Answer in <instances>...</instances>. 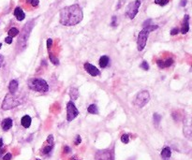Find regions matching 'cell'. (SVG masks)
Wrapping results in <instances>:
<instances>
[{
  "mask_svg": "<svg viewBox=\"0 0 192 160\" xmlns=\"http://www.w3.org/2000/svg\"><path fill=\"white\" fill-rule=\"evenodd\" d=\"M83 14L77 4L65 7L60 11V24L65 26H73L83 21Z\"/></svg>",
  "mask_w": 192,
  "mask_h": 160,
  "instance_id": "cell-1",
  "label": "cell"
},
{
  "mask_svg": "<svg viewBox=\"0 0 192 160\" xmlns=\"http://www.w3.org/2000/svg\"><path fill=\"white\" fill-rule=\"evenodd\" d=\"M21 104V100H20V96H17L15 94H11L9 93L6 95L3 102H2V106L1 108L4 111H9L11 110L15 107L19 106Z\"/></svg>",
  "mask_w": 192,
  "mask_h": 160,
  "instance_id": "cell-2",
  "label": "cell"
},
{
  "mask_svg": "<svg viewBox=\"0 0 192 160\" xmlns=\"http://www.w3.org/2000/svg\"><path fill=\"white\" fill-rule=\"evenodd\" d=\"M27 85H28L30 90L39 92V93H45L49 90V85H48L47 82L45 80L39 79V78L30 80L28 82Z\"/></svg>",
  "mask_w": 192,
  "mask_h": 160,
  "instance_id": "cell-3",
  "label": "cell"
},
{
  "mask_svg": "<svg viewBox=\"0 0 192 160\" xmlns=\"http://www.w3.org/2000/svg\"><path fill=\"white\" fill-rule=\"evenodd\" d=\"M32 28H33V21L29 22L28 24H26L25 25V27H24L21 35H20V38H19V39H18V43H17L18 48H19V49L22 48L21 51L24 50V49L26 47L27 39H28V38H29V35H30V32H31Z\"/></svg>",
  "mask_w": 192,
  "mask_h": 160,
  "instance_id": "cell-4",
  "label": "cell"
},
{
  "mask_svg": "<svg viewBox=\"0 0 192 160\" xmlns=\"http://www.w3.org/2000/svg\"><path fill=\"white\" fill-rule=\"evenodd\" d=\"M150 100V95L147 91L143 90L141 91L140 93L137 94L135 100H134V105L138 108H143Z\"/></svg>",
  "mask_w": 192,
  "mask_h": 160,
  "instance_id": "cell-5",
  "label": "cell"
},
{
  "mask_svg": "<svg viewBox=\"0 0 192 160\" xmlns=\"http://www.w3.org/2000/svg\"><path fill=\"white\" fill-rule=\"evenodd\" d=\"M141 0H135V1L131 2L128 4L127 8V11H126V14L127 16L129 18V19H134L139 11V8L141 6Z\"/></svg>",
  "mask_w": 192,
  "mask_h": 160,
  "instance_id": "cell-6",
  "label": "cell"
},
{
  "mask_svg": "<svg viewBox=\"0 0 192 160\" xmlns=\"http://www.w3.org/2000/svg\"><path fill=\"white\" fill-rule=\"evenodd\" d=\"M149 37V32L145 29H142L138 36V40H137V49L138 51H142L143 49L145 48L147 39Z\"/></svg>",
  "mask_w": 192,
  "mask_h": 160,
  "instance_id": "cell-7",
  "label": "cell"
},
{
  "mask_svg": "<svg viewBox=\"0 0 192 160\" xmlns=\"http://www.w3.org/2000/svg\"><path fill=\"white\" fill-rule=\"evenodd\" d=\"M79 115V111L74 105L73 101H69L67 104V121L71 122Z\"/></svg>",
  "mask_w": 192,
  "mask_h": 160,
  "instance_id": "cell-8",
  "label": "cell"
},
{
  "mask_svg": "<svg viewBox=\"0 0 192 160\" xmlns=\"http://www.w3.org/2000/svg\"><path fill=\"white\" fill-rule=\"evenodd\" d=\"M96 160H114V152L112 150H100L96 153Z\"/></svg>",
  "mask_w": 192,
  "mask_h": 160,
  "instance_id": "cell-9",
  "label": "cell"
},
{
  "mask_svg": "<svg viewBox=\"0 0 192 160\" xmlns=\"http://www.w3.org/2000/svg\"><path fill=\"white\" fill-rule=\"evenodd\" d=\"M46 142H47V145L43 147L41 152H42L43 154H49L52 152L53 148H54V136L53 135L48 136Z\"/></svg>",
  "mask_w": 192,
  "mask_h": 160,
  "instance_id": "cell-10",
  "label": "cell"
},
{
  "mask_svg": "<svg viewBox=\"0 0 192 160\" xmlns=\"http://www.w3.org/2000/svg\"><path fill=\"white\" fill-rule=\"evenodd\" d=\"M83 67H84L85 71H86L89 75H91L92 77H97V76H100V70L98 69L95 66H93V65L90 64V63H85Z\"/></svg>",
  "mask_w": 192,
  "mask_h": 160,
  "instance_id": "cell-11",
  "label": "cell"
},
{
  "mask_svg": "<svg viewBox=\"0 0 192 160\" xmlns=\"http://www.w3.org/2000/svg\"><path fill=\"white\" fill-rule=\"evenodd\" d=\"M188 21H189V16L186 14L184 17V21H183L182 27H181V33L184 34V35L186 34L188 32V30H189V23H188Z\"/></svg>",
  "mask_w": 192,
  "mask_h": 160,
  "instance_id": "cell-12",
  "label": "cell"
},
{
  "mask_svg": "<svg viewBox=\"0 0 192 160\" xmlns=\"http://www.w3.org/2000/svg\"><path fill=\"white\" fill-rule=\"evenodd\" d=\"M12 125H13V121L11 118H6L2 121L1 123V127H2V129L4 131H8L10 130L11 127H12Z\"/></svg>",
  "mask_w": 192,
  "mask_h": 160,
  "instance_id": "cell-13",
  "label": "cell"
},
{
  "mask_svg": "<svg viewBox=\"0 0 192 160\" xmlns=\"http://www.w3.org/2000/svg\"><path fill=\"white\" fill-rule=\"evenodd\" d=\"M160 155H161L162 160H170L171 155H172L171 148H170V147H165V148H163L162 151H161Z\"/></svg>",
  "mask_w": 192,
  "mask_h": 160,
  "instance_id": "cell-14",
  "label": "cell"
},
{
  "mask_svg": "<svg viewBox=\"0 0 192 160\" xmlns=\"http://www.w3.org/2000/svg\"><path fill=\"white\" fill-rule=\"evenodd\" d=\"M14 16L16 17V19L18 21H23L25 18V14L24 12V11L22 10V8L20 7H17L15 10H14Z\"/></svg>",
  "mask_w": 192,
  "mask_h": 160,
  "instance_id": "cell-15",
  "label": "cell"
},
{
  "mask_svg": "<svg viewBox=\"0 0 192 160\" xmlns=\"http://www.w3.org/2000/svg\"><path fill=\"white\" fill-rule=\"evenodd\" d=\"M18 87H19V82L16 81V80H11L10 84H9V90H10V93L11 94H16L17 90H18Z\"/></svg>",
  "mask_w": 192,
  "mask_h": 160,
  "instance_id": "cell-16",
  "label": "cell"
},
{
  "mask_svg": "<svg viewBox=\"0 0 192 160\" xmlns=\"http://www.w3.org/2000/svg\"><path fill=\"white\" fill-rule=\"evenodd\" d=\"M31 122H32V119H31V117L29 115H25L21 119V125L25 128H28L31 126Z\"/></svg>",
  "mask_w": 192,
  "mask_h": 160,
  "instance_id": "cell-17",
  "label": "cell"
},
{
  "mask_svg": "<svg viewBox=\"0 0 192 160\" xmlns=\"http://www.w3.org/2000/svg\"><path fill=\"white\" fill-rule=\"evenodd\" d=\"M110 59L107 56H103L100 58V67L101 69H105L108 65H109Z\"/></svg>",
  "mask_w": 192,
  "mask_h": 160,
  "instance_id": "cell-18",
  "label": "cell"
},
{
  "mask_svg": "<svg viewBox=\"0 0 192 160\" xmlns=\"http://www.w3.org/2000/svg\"><path fill=\"white\" fill-rule=\"evenodd\" d=\"M87 111L91 114H99V109H98L97 105H95V104L89 105V107L87 108Z\"/></svg>",
  "mask_w": 192,
  "mask_h": 160,
  "instance_id": "cell-19",
  "label": "cell"
},
{
  "mask_svg": "<svg viewBox=\"0 0 192 160\" xmlns=\"http://www.w3.org/2000/svg\"><path fill=\"white\" fill-rule=\"evenodd\" d=\"M69 96L71 98V101L72 100H76L79 96V91L77 88H71L69 90Z\"/></svg>",
  "mask_w": 192,
  "mask_h": 160,
  "instance_id": "cell-20",
  "label": "cell"
},
{
  "mask_svg": "<svg viewBox=\"0 0 192 160\" xmlns=\"http://www.w3.org/2000/svg\"><path fill=\"white\" fill-rule=\"evenodd\" d=\"M19 30L17 29V28H15V27H12V28H11L10 30H9V32H8V34H9V37H11V38H14V37H16V36H18L19 35Z\"/></svg>",
  "mask_w": 192,
  "mask_h": 160,
  "instance_id": "cell-21",
  "label": "cell"
},
{
  "mask_svg": "<svg viewBox=\"0 0 192 160\" xmlns=\"http://www.w3.org/2000/svg\"><path fill=\"white\" fill-rule=\"evenodd\" d=\"M49 58H50V61L55 65V66H58L59 65V60L56 56H55L52 52H49Z\"/></svg>",
  "mask_w": 192,
  "mask_h": 160,
  "instance_id": "cell-22",
  "label": "cell"
},
{
  "mask_svg": "<svg viewBox=\"0 0 192 160\" xmlns=\"http://www.w3.org/2000/svg\"><path fill=\"white\" fill-rule=\"evenodd\" d=\"M153 118H154V123L156 126H159L160 121H161V115L159 114V113H154L153 115Z\"/></svg>",
  "mask_w": 192,
  "mask_h": 160,
  "instance_id": "cell-23",
  "label": "cell"
},
{
  "mask_svg": "<svg viewBox=\"0 0 192 160\" xmlns=\"http://www.w3.org/2000/svg\"><path fill=\"white\" fill-rule=\"evenodd\" d=\"M158 28H159V25H156V24H149V25H147V26H145V27H143V29L147 30L149 33L152 32V31L157 30Z\"/></svg>",
  "mask_w": 192,
  "mask_h": 160,
  "instance_id": "cell-24",
  "label": "cell"
},
{
  "mask_svg": "<svg viewBox=\"0 0 192 160\" xmlns=\"http://www.w3.org/2000/svg\"><path fill=\"white\" fill-rule=\"evenodd\" d=\"M155 3L157 5H159V6L163 7V6H166L169 3V0H155Z\"/></svg>",
  "mask_w": 192,
  "mask_h": 160,
  "instance_id": "cell-25",
  "label": "cell"
},
{
  "mask_svg": "<svg viewBox=\"0 0 192 160\" xmlns=\"http://www.w3.org/2000/svg\"><path fill=\"white\" fill-rule=\"evenodd\" d=\"M121 141L125 144L128 143L129 142V136L127 134H123L122 137H121Z\"/></svg>",
  "mask_w": 192,
  "mask_h": 160,
  "instance_id": "cell-26",
  "label": "cell"
},
{
  "mask_svg": "<svg viewBox=\"0 0 192 160\" xmlns=\"http://www.w3.org/2000/svg\"><path fill=\"white\" fill-rule=\"evenodd\" d=\"M173 64V59L172 58H168L167 60L164 61V68H169Z\"/></svg>",
  "mask_w": 192,
  "mask_h": 160,
  "instance_id": "cell-27",
  "label": "cell"
},
{
  "mask_svg": "<svg viewBox=\"0 0 192 160\" xmlns=\"http://www.w3.org/2000/svg\"><path fill=\"white\" fill-rule=\"evenodd\" d=\"M27 3L31 4L32 7H38L39 4V0H26Z\"/></svg>",
  "mask_w": 192,
  "mask_h": 160,
  "instance_id": "cell-28",
  "label": "cell"
},
{
  "mask_svg": "<svg viewBox=\"0 0 192 160\" xmlns=\"http://www.w3.org/2000/svg\"><path fill=\"white\" fill-rule=\"evenodd\" d=\"M140 68H141L143 70H148V69H149V65H148V63H147L146 61H143V62L141 64Z\"/></svg>",
  "mask_w": 192,
  "mask_h": 160,
  "instance_id": "cell-29",
  "label": "cell"
},
{
  "mask_svg": "<svg viewBox=\"0 0 192 160\" xmlns=\"http://www.w3.org/2000/svg\"><path fill=\"white\" fill-rule=\"evenodd\" d=\"M53 46V39L52 38H48L47 39V48L48 50H50Z\"/></svg>",
  "mask_w": 192,
  "mask_h": 160,
  "instance_id": "cell-30",
  "label": "cell"
},
{
  "mask_svg": "<svg viewBox=\"0 0 192 160\" xmlns=\"http://www.w3.org/2000/svg\"><path fill=\"white\" fill-rule=\"evenodd\" d=\"M157 64H158V66H159L160 69H164V61H163L162 59H159V60L157 61Z\"/></svg>",
  "mask_w": 192,
  "mask_h": 160,
  "instance_id": "cell-31",
  "label": "cell"
},
{
  "mask_svg": "<svg viewBox=\"0 0 192 160\" xmlns=\"http://www.w3.org/2000/svg\"><path fill=\"white\" fill-rule=\"evenodd\" d=\"M81 141H82L81 136H80V135H77V136H76V139H75V141H74L75 145H79V144L81 143Z\"/></svg>",
  "mask_w": 192,
  "mask_h": 160,
  "instance_id": "cell-32",
  "label": "cell"
},
{
  "mask_svg": "<svg viewBox=\"0 0 192 160\" xmlns=\"http://www.w3.org/2000/svg\"><path fill=\"white\" fill-rule=\"evenodd\" d=\"M12 157V154L11 153H7L4 156H3V160H11Z\"/></svg>",
  "mask_w": 192,
  "mask_h": 160,
  "instance_id": "cell-33",
  "label": "cell"
},
{
  "mask_svg": "<svg viewBox=\"0 0 192 160\" xmlns=\"http://www.w3.org/2000/svg\"><path fill=\"white\" fill-rule=\"evenodd\" d=\"M116 20H117V18H116V16H113V18H112V26H116L117 25V22H116Z\"/></svg>",
  "mask_w": 192,
  "mask_h": 160,
  "instance_id": "cell-34",
  "label": "cell"
},
{
  "mask_svg": "<svg viewBox=\"0 0 192 160\" xmlns=\"http://www.w3.org/2000/svg\"><path fill=\"white\" fill-rule=\"evenodd\" d=\"M179 33V29L178 28H172V30H171V35L172 36H175V35H177Z\"/></svg>",
  "mask_w": 192,
  "mask_h": 160,
  "instance_id": "cell-35",
  "label": "cell"
},
{
  "mask_svg": "<svg viewBox=\"0 0 192 160\" xmlns=\"http://www.w3.org/2000/svg\"><path fill=\"white\" fill-rule=\"evenodd\" d=\"M5 42L8 43V44H11V43H12V38H11V37H7V38H5Z\"/></svg>",
  "mask_w": 192,
  "mask_h": 160,
  "instance_id": "cell-36",
  "label": "cell"
},
{
  "mask_svg": "<svg viewBox=\"0 0 192 160\" xmlns=\"http://www.w3.org/2000/svg\"><path fill=\"white\" fill-rule=\"evenodd\" d=\"M187 3V0H181V2H180V6L181 7H185Z\"/></svg>",
  "mask_w": 192,
  "mask_h": 160,
  "instance_id": "cell-37",
  "label": "cell"
},
{
  "mask_svg": "<svg viewBox=\"0 0 192 160\" xmlns=\"http://www.w3.org/2000/svg\"><path fill=\"white\" fill-rule=\"evenodd\" d=\"M4 153H5V149H4L3 147H0V158L2 157V155H3Z\"/></svg>",
  "mask_w": 192,
  "mask_h": 160,
  "instance_id": "cell-38",
  "label": "cell"
},
{
  "mask_svg": "<svg viewBox=\"0 0 192 160\" xmlns=\"http://www.w3.org/2000/svg\"><path fill=\"white\" fill-rule=\"evenodd\" d=\"M3 61H4V56L2 55H0V68H1V66L3 64Z\"/></svg>",
  "mask_w": 192,
  "mask_h": 160,
  "instance_id": "cell-39",
  "label": "cell"
},
{
  "mask_svg": "<svg viewBox=\"0 0 192 160\" xmlns=\"http://www.w3.org/2000/svg\"><path fill=\"white\" fill-rule=\"evenodd\" d=\"M64 151H65V153H69V152H70V148H69V146H65Z\"/></svg>",
  "mask_w": 192,
  "mask_h": 160,
  "instance_id": "cell-40",
  "label": "cell"
},
{
  "mask_svg": "<svg viewBox=\"0 0 192 160\" xmlns=\"http://www.w3.org/2000/svg\"><path fill=\"white\" fill-rule=\"evenodd\" d=\"M4 146V143H3V140L0 138V147H3Z\"/></svg>",
  "mask_w": 192,
  "mask_h": 160,
  "instance_id": "cell-41",
  "label": "cell"
},
{
  "mask_svg": "<svg viewBox=\"0 0 192 160\" xmlns=\"http://www.w3.org/2000/svg\"><path fill=\"white\" fill-rule=\"evenodd\" d=\"M70 160H78V159H76V158H74V157H72V158H71Z\"/></svg>",
  "mask_w": 192,
  "mask_h": 160,
  "instance_id": "cell-42",
  "label": "cell"
},
{
  "mask_svg": "<svg viewBox=\"0 0 192 160\" xmlns=\"http://www.w3.org/2000/svg\"><path fill=\"white\" fill-rule=\"evenodd\" d=\"M1 47H2V44H1V43H0V49H1Z\"/></svg>",
  "mask_w": 192,
  "mask_h": 160,
  "instance_id": "cell-43",
  "label": "cell"
}]
</instances>
